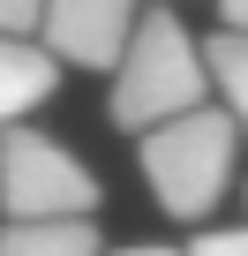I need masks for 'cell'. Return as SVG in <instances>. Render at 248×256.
I'll list each match as a JSON object with an SVG mask.
<instances>
[{
  "label": "cell",
  "instance_id": "cell-1",
  "mask_svg": "<svg viewBox=\"0 0 248 256\" xmlns=\"http://www.w3.org/2000/svg\"><path fill=\"white\" fill-rule=\"evenodd\" d=\"M233 166H241V120L211 98L143 128V174L166 218H188V226L211 218L233 188Z\"/></svg>",
  "mask_w": 248,
  "mask_h": 256
},
{
  "label": "cell",
  "instance_id": "cell-2",
  "mask_svg": "<svg viewBox=\"0 0 248 256\" xmlns=\"http://www.w3.org/2000/svg\"><path fill=\"white\" fill-rule=\"evenodd\" d=\"M203 98H211V76H203V46L188 38V23L173 8L136 16L128 46L113 60V120L136 136V128H151L166 113H188Z\"/></svg>",
  "mask_w": 248,
  "mask_h": 256
},
{
  "label": "cell",
  "instance_id": "cell-3",
  "mask_svg": "<svg viewBox=\"0 0 248 256\" xmlns=\"http://www.w3.org/2000/svg\"><path fill=\"white\" fill-rule=\"evenodd\" d=\"M105 196V181L90 174L83 151H68L60 136L30 120L0 128V211L8 218H90Z\"/></svg>",
  "mask_w": 248,
  "mask_h": 256
},
{
  "label": "cell",
  "instance_id": "cell-4",
  "mask_svg": "<svg viewBox=\"0 0 248 256\" xmlns=\"http://www.w3.org/2000/svg\"><path fill=\"white\" fill-rule=\"evenodd\" d=\"M128 30H136V0H45L38 8V46L68 68H113L120 60V46H128Z\"/></svg>",
  "mask_w": 248,
  "mask_h": 256
},
{
  "label": "cell",
  "instance_id": "cell-5",
  "mask_svg": "<svg viewBox=\"0 0 248 256\" xmlns=\"http://www.w3.org/2000/svg\"><path fill=\"white\" fill-rule=\"evenodd\" d=\"M53 90H60V60L30 30H0V128H8V120H30Z\"/></svg>",
  "mask_w": 248,
  "mask_h": 256
},
{
  "label": "cell",
  "instance_id": "cell-6",
  "mask_svg": "<svg viewBox=\"0 0 248 256\" xmlns=\"http://www.w3.org/2000/svg\"><path fill=\"white\" fill-rule=\"evenodd\" d=\"M105 234L90 218H8L0 256H98Z\"/></svg>",
  "mask_w": 248,
  "mask_h": 256
},
{
  "label": "cell",
  "instance_id": "cell-7",
  "mask_svg": "<svg viewBox=\"0 0 248 256\" xmlns=\"http://www.w3.org/2000/svg\"><path fill=\"white\" fill-rule=\"evenodd\" d=\"M203 76L226 90V113L248 128V30H218L203 46Z\"/></svg>",
  "mask_w": 248,
  "mask_h": 256
},
{
  "label": "cell",
  "instance_id": "cell-8",
  "mask_svg": "<svg viewBox=\"0 0 248 256\" xmlns=\"http://www.w3.org/2000/svg\"><path fill=\"white\" fill-rule=\"evenodd\" d=\"M181 256H248V226H218V234H196Z\"/></svg>",
  "mask_w": 248,
  "mask_h": 256
},
{
  "label": "cell",
  "instance_id": "cell-9",
  "mask_svg": "<svg viewBox=\"0 0 248 256\" xmlns=\"http://www.w3.org/2000/svg\"><path fill=\"white\" fill-rule=\"evenodd\" d=\"M38 8L45 0H0V30H38Z\"/></svg>",
  "mask_w": 248,
  "mask_h": 256
},
{
  "label": "cell",
  "instance_id": "cell-10",
  "mask_svg": "<svg viewBox=\"0 0 248 256\" xmlns=\"http://www.w3.org/2000/svg\"><path fill=\"white\" fill-rule=\"evenodd\" d=\"M218 16H226V30H248V0H218Z\"/></svg>",
  "mask_w": 248,
  "mask_h": 256
},
{
  "label": "cell",
  "instance_id": "cell-11",
  "mask_svg": "<svg viewBox=\"0 0 248 256\" xmlns=\"http://www.w3.org/2000/svg\"><path fill=\"white\" fill-rule=\"evenodd\" d=\"M105 256V248H98ZM113 256H181V248H166V241H136V248H113Z\"/></svg>",
  "mask_w": 248,
  "mask_h": 256
}]
</instances>
